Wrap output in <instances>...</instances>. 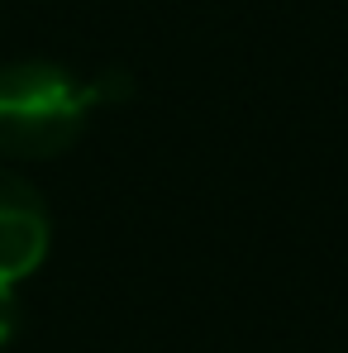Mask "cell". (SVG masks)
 Segmentation results:
<instances>
[{
  "instance_id": "obj_1",
  "label": "cell",
  "mask_w": 348,
  "mask_h": 353,
  "mask_svg": "<svg viewBox=\"0 0 348 353\" xmlns=\"http://www.w3.org/2000/svg\"><path fill=\"white\" fill-rule=\"evenodd\" d=\"M91 86L58 62H5L0 67V153L43 163L72 148L91 115Z\"/></svg>"
},
{
  "instance_id": "obj_2",
  "label": "cell",
  "mask_w": 348,
  "mask_h": 353,
  "mask_svg": "<svg viewBox=\"0 0 348 353\" xmlns=\"http://www.w3.org/2000/svg\"><path fill=\"white\" fill-rule=\"evenodd\" d=\"M48 243H53V220L43 196L34 191V181L0 168V287L14 292L29 272H39Z\"/></svg>"
},
{
  "instance_id": "obj_3",
  "label": "cell",
  "mask_w": 348,
  "mask_h": 353,
  "mask_svg": "<svg viewBox=\"0 0 348 353\" xmlns=\"http://www.w3.org/2000/svg\"><path fill=\"white\" fill-rule=\"evenodd\" d=\"M14 330H19V305H14L10 287H0V349L14 339Z\"/></svg>"
}]
</instances>
